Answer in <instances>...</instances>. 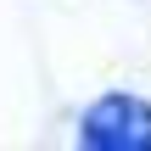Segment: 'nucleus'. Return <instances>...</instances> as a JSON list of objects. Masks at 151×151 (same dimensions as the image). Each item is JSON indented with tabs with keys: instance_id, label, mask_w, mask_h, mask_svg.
<instances>
[{
	"instance_id": "nucleus-1",
	"label": "nucleus",
	"mask_w": 151,
	"mask_h": 151,
	"mask_svg": "<svg viewBox=\"0 0 151 151\" xmlns=\"http://www.w3.org/2000/svg\"><path fill=\"white\" fill-rule=\"evenodd\" d=\"M84 146H151V112L129 95H106L84 118Z\"/></svg>"
}]
</instances>
